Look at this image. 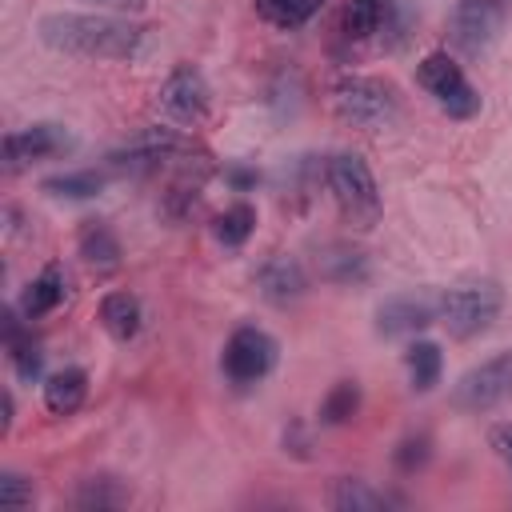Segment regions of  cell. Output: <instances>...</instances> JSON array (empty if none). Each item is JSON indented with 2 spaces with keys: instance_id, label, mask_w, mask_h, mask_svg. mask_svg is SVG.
<instances>
[{
  "instance_id": "obj_7",
  "label": "cell",
  "mask_w": 512,
  "mask_h": 512,
  "mask_svg": "<svg viewBox=\"0 0 512 512\" xmlns=\"http://www.w3.org/2000/svg\"><path fill=\"white\" fill-rule=\"evenodd\" d=\"M508 20V4L504 0H456L452 16H448V36L460 52L480 56L500 40V28Z\"/></svg>"
},
{
  "instance_id": "obj_2",
  "label": "cell",
  "mask_w": 512,
  "mask_h": 512,
  "mask_svg": "<svg viewBox=\"0 0 512 512\" xmlns=\"http://www.w3.org/2000/svg\"><path fill=\"white\" fill-rule=\"evenodd\" d=\"M500 308H504V292L496 280H464L440 296V320L460 340L488 332L492 320L500 316Z\"/></svg>"
},
{
  "instance_id": "obj_14",
  "label": "cell",
  "mask_w": 512,
  "mask_h": 512,
  "mask_svg": "<svg viewBox=\"0 0 512 512\" xmlns=\"http://www.w3.org/2000/svg\"><path fill=\"white\" fill-rule=\"evenodd\" d=\"M328 500H332V508H340V512H380V508H400V504H404L396 492H384V488H376V484H368V480H360V476L336 480V488H332Z\"/></svg>"
},
{
  "instance_id": "obj_30",
  "label": "cell",
  "mask_w": 512,
  "mask_h": 512,
  "mask_svg": "<svg viewBox=\"0 0 512 512\" xmlns=\"http://www.w3.org/2000/svg\"><path fill=\"white\" fill-rule=\"evenodd\" d=\"M488 440H492V448L512 464V424H496V428L488 432Z\"/></svg>"
},
{
  "instance_id": "obj_10",
  "label": "cell",
  "mask_w": 512,
  "mask_h": 512,
  "mask_svg": "<svg viewBox=\"0 0 512 512\" xmlns=\"http://www.w3.org/2000/svg\"><path fill=\"white\" fill-rule=\"evenodd\" d=\"M76 148V136L64 128V124H28L20 132H8L4 136V172H20L36 160H48V156H64Z\"/></svg>"
},
{
  "instance_id": "obj_9",
  "label": "cell",
  "mask_w": 512,
  "mask_h": 512,
  "mask_svg": "<svg viewBox=\"0 0 512 512\" xmlns=\"http://www.w3.org/2000/svg\"><path fill=\"white\" fill-rule=\"evenodd\" d=\"M156 100H160V112L172 124H200L208 116L212 88H208V80H204V72L196 64H180V68L168 72V80L160 84Z\"/></svg>"
},
{
  "instance_id": "obj_15",
  "label": "cell",
  "mask_w": 512,
  "mask_h": 512,
  "mask_svg": "<svg viewBox=\"0 0 512 512\" xmlns=\"http://www.w3.org/2000/svg\"><path fill=\"white\" fill-rule=\"evenodd\" d=\"M368 256L360 252V248H352V244H328L324 252H320V276L328 280V284H340V288H356V284H364L368 280Z\"/></svg>"
},
{
  "instance_id": "obj_12",
  "label": "cell",
  "mask_w": 512,
  "mask_h": 512,
  "mask_svg": "<svg viewBox=\"0 0 512 512\" xmlns=\"http://www.w3.org/2000/svg\"><path fill=\"white\" fill-rule=\"evenodd\" d=\"M432 320H440V300H432L428 292H400L380 300L376 308V332L380 336H408L428 328Z\"/></svg>"
},
{
  "instance_id": "obj_22",
  "label": "cell",
  "mask_w": 512,
  "mask_h": 512,
  "mask_svg": "<svg viewBox=\"0 0 512 512\" xmlns=\"http://www.w3.org/2000/svg\"><path fill=\"white\" fill-rule=\"evenodd\" d=\"M328 0H256L260 20H268L272 28H300L308 24Z\"/></svg>"
},
{
  "instance_id": "obj_33",
  "label": "cell",
  "mask_w": 512,
  "mask_h": 512,
  "mask_svg": "<svg viewBox=\"0 0 512 512\" xmlns=\"http://www.w3.org/2000/svg\"><path fill=\"white\" fill-rule=\"evenodd\" d=\"M12 412H16L12 392H4V420H0V436H8V428H12Z\"/></svg>"
},
{
  "instance_id": "obj_25",
  "label": "cell",
  "mask_w": 512,
  "mask_h": 512,
  "mask_svg": "<svg viewBox=\"0 0 512 512\" xmlns=\"http://www.w3.org/2000/svg\"><path fill=\"white\" fill-rule=\"evenodd\" d=\"M252 228H256V208L252 204H232L212 220V232L224 248H240L252 236Z\"/></svg>"
},
{
  "instance_id": "obj_19",
  "label": "cell",
  "mask_w": 512,
  "mask_h": 512,
  "mask_svg": "<svg viewBox=\"0 0 512 512\" xmlns=\"http://www.w3.org/2000/svg\"><path fill=\"white\" fill-rule=\"evenodd\" d=\"M128 500H132L128 484H124L120 476H108V472L88 476V480L76 488V508H88V512H100V508H124Z\"/></svg>"
},
{
  "instance_id": "obj_29",
  "label": "cell",
  "mask_w": 512,
  "mask_h": 512,
  "mask_svg": "<svg viewBox=\"0 0 512 512\" xmlns=\"http://www.w3.org/2000/svg\"><path fill=\"white\" fill-rule=\"evenodd\" d=\"M32 496H36V488H32L28 476H20V472H0V508H8V512L28 508Z\"/></svg>"
},
{
  "instance_id": "obj_27",
  "label": "cell",
  "mask_w": 512,
  "mask_h": 512,
  "mask_svg": "<svg viewBox=\"0 0 512 512\" xmlns=\"http://www.w3.org/2000/svg\"><path fill=\"white\" fill-rule=\"evenodd\" d=\"M8 360H12V368H16V376H20L24 384L40 380V368H44V352H40V344L32 340V332H24L16 344H8Z\"/></svg>"
},
{
  "instance_id": "obj_31",
  "label": "cell",
  "mask_w": 512,
  "mask_h": 512,
  "mask_svg": "<svg viewBox=\"0 0 512 512\" xmlns=\"http://www.w3.org/2000/svg\"><path fill=\"white\" fill-rule=\"evenodd\" d=\"M224 180H228L232 188H240V192H244V188H256V172H252V168H228Z\"/></svg>"
},
{
  "instance_id": "obj_20",
  "label": "cell",
  "mask_w": 512,
  "mask_h": 512,
  "mask_svg": "<svg viewBox=\"0 0 512 512\" xmlns=\"http://www.w3.org/2000/svg\"><path fill=\"white\" fill-rule=\"evenodd\" d=\"M80 256L96 268H116L120 264V240L104 220H84L80 228Z\"/></svg>"
},
{
  "instance_id": "obj_23",
  "label": "cell",
  "mask_w": 512,
  "mask_h": 512,
  "mask_svg": "<svg viewBox=\"0 0 512 512\" xmlns=\"http://www.w3.org/2000/svg\"><path fill=\"white\" fill-rule=\"evenodd\" d=\"M388 8H392V0H348L344 4V32L352 40L380 32V24L388 20Z\"/></svg>"
},
{
  "instance_id": "obj_24",
  "label": "cell",
  "mask_w": 512,
  "mask_h": 512,
  "mask_svg": "<svg viewBox=\"0 0 512 512\" xmlns=\"http://www.w3.org/2000/svg\"><path fill=\"white\" fill-rule=\"evenodd\" d=\"M100 188H104L100 172H60L40 184V192L60 196V200H92V196H100Z\"/></svg>"
},
{
  "instance_id": "obj_32",
  "label": "cell",
  "mask_w": 512,
  "mask_h": 512,
  "mask_svg": "<svg viewBox=\"0 0 512 512\" xmlns=\"http://www.w3.org/2000/svg\"><path fill=\"white\" fill-rule=\"evenodd\" d=\"M92 4H100V8H116V12H136V8H144V0H92Z\"/></svg>"
},
{
  "instance_id": "obj_26",
  "label": "cell",
  "mask_w": 512,
  "mask_h": 512,
  "mask_svg": "<svg viewBox=\"0 0 512 512\" xmlns=\"http://www.w3.org/2000/svg\"><path fill=\"white\" fill-rule=\"evenodd\" d=\"M356 408H360V384H356V380H340V384H332V392L324 396L320 420H324V424H348V420L356 416Z\"/></svg>"
},
{
  "instance_id": "obj_16",
  "label": "cell",
  "mask_w": 512,
  "mask_h": 512,
  "mask_svg": "<svg viewBox=\"0 0 512 512\" xmlns=\"http://www.w3.org/2000/svg\"><path fill=\"white\" fill-rule=\"evenodd\" d=\"M88 396V372L84 368H60L44 380V408L52 416H72Z\"/></svg>"
},
{
  "instance_id": "obj_8",
  "label": "cell",
  "mask_w": 512,
  "mask_h": 512,
  "mask_svg": "<svg viewBox=\"0 0 512 512\" xmlns=\"http://www.w3.org/2000/svg\"><path fill=\"white\" fill-rule=\"evenodd\" d=\"M276 352L280 348H276V340L264 328L244 324V328H236L228 336L220 364H224V372H228L232 384H256V380H264L276 368Z\"/></svg>"
},
{
  "instance_id": "obj_17",
  "label": "cell",
  "mask_w": 512,
  "mask_h": 512,
  "mask_svg": "<svg viewBox=\"0 0 512 512\" xmlns=\"http://www.w3.org/2000/svg\"><path fill=\"white\" fill-rule=\"evenodd\" d=\"M140 320H144V312H140V300L132 292H108L100 300V324L116 340H132L140 332Z\"/></svg>"
},
{
  "instance_id": "obj_5",
  "label": "cell",
  "mask_w": 512,
  "mask_h": 512,
  "mask_svg": "<svg viewBox=\"0 0 512 512\" xmlns=\"http://www.w3.org/2000/svg\"><path fill=\"white\" fill-rule=\"evenodd\" d=\"M508 400H512V348L472 364L452 388V408L460 412H492Z\"/></svg>"
},
{
  "instance_id": "obj_11",
  "label": "cell",
  "mask_w": 512,
  "mask_h": 512,
  "mask_svg": "<svg viewBox=\"0 0 512 512\" xmlns=\"http://www.w3.org/2000/svg\"><path fill=\"white\" fill-rule=\"evenodd\" d=\"M176 152H188L184 136H176L172 128H148V132L132 136L124 148L108 152V168H116V172H152L164 160H172Z\"/></svg>"
},
{
  "instance_id": "obj_28",
  "label": "cell",
  "mask_w": 512,
  "mask_h": 512,
  "mask_svg": "<svg viewBox=\"0 0 512 512\" xmlns=\"http://www.w3.org/2000/svg\"><path fill=\"white\" fill-rule=\"evenodd\" d=\"M392 460H396V468L400 472H420L428 460H432V436L428 432H416V436H404L400 444H396V452H392Z\"/></svg>"
},
{
  "instance_id": "obj_3",
  "label": "cell",
  "mask_w": 512,
  "mask_h": 512,
  "mask_svg": "<svg viewBox=\"0 0 512 512\" xmlns=\"http://www.w3.org/2000/svg\"><path fill=\"white\" fill-rule=\"evenodd\" d=\"M324 176H328V188H332V196H336V204L344 208L348 220L372 224L380 216V188H376V176H372V168H368L364 156L336 152L328 160Z\"/></svg>"
},
{
  "instance_id": "obj_21",
  "label": "cell",
  "mask_w": 512,
  "mask_h": 512,
  "mask_svg": "<svg viewBox=\"0 0 512 512\" xmlns=\"http://www.w3.org/2000/svg\"><path fill=\"white\" fill-rule=\"evenodd\" d=\"M404 368H408V380H412L416 392H432L436 380H440V368H444L440 344H432V340H416V344H408V352H404Z\"/></svg>"
},
{
  "instance_id": "obj_1",
  "label": "cell",
  "mask_w": 512,
  "mask_h": 512,
  "mask_svg": "<svg viewBox=\"0 0 512 512\" xmlns=\"http://www.w3.org/2000/svg\"><path fill=\"white\" fill-rule=\"evenodd\" d=\"M40 40L68 56L88 60H132L144 44V28L120 16H96V12H48L36 24Z\"/></svg>"
},
{
  "instance_id": "obj_18",
  "label": "cell",
  "mask_w": 512,
  "mask_h": 512,
  "mask_svg": "<svg viewBox=\"0 0 512 512\" xmlns=\"http://www.w3.org/2000/svg\"><path fill=\"white\" fill-rule=\"evenodd\" d=\"M60 300H64V272H60L56 264H48V268L24 288V296H20V312H24L28 320H40V316H48Z\"/></svg>"
},
{
  "instance_id": "obj_13",
  "label": "cell",
  "mask_w": 512,
  "mask_h": 512,
  "mask_svg": "<svg viewBox=\"0 0 512 512\" xmlns=\"http://www.w3.org/2000/svg\"><path fill=\"white\" fill-rule=\"evenodd\" d=\"M256 288L268 304H292L308 292V272L296 256H268L256 268Z\"/></svg>"
},
{
  "instance_id": "obj_6",
  "label": "cell",
  "mask_w": 512,
  "mask_h": 512,
  "mask_svg": "<svg viewBox=\"0 0 512 512\" xmlns=\"http://www.w3.org/2000/svg\"><path fill=\"white\" fill-rule=\"evenodd\" d=\"M416 80H420V88H428V92L436 96V104H440L452 120H472V116L480 112L476 88L464 80L460 64H456L448 52L424 56V60L416 64Z\"/></svg>"
},
{
  "instance_id": "obj_4",
  "label": "cell",
  "mask_w": 512,
  "mask_h": 512,
  "mask_svg": "<svg viewBox=\"0 0 512 512\" xmlns=\"http://www.w3.org/2000/svg\"><path fill=\"white\" fill-rule=\"evenodd\" d=\"M332 104L348 124H360V128H380L396 120V92L376 76H360V72L340 76L332 84Z\"/></svg>"
}]
</instances>
